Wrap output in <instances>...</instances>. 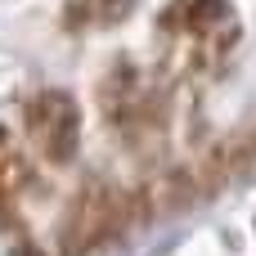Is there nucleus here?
Segmentation results:
<instances>
[{"label": "nucleus", "instance_id": "1", "mask_svg": "<svg viewBox=\"0 0 256 256\" xmlns=\"http://www.w3.org/2000/svg\"><path fill=\"white\" fill-rule=\"evenodd\" d=\"M158 22L166 36H184L212 58H225L243 36L234 0H166Z\"/></svg>", "mask_w": 256, "mask_h": 256}, {"label": "nucleus", "instance_id": "2", "mask_svg": "<svg viewBox=\"0 0 256 256\" xmlns=\"http://www.w3.org/2000/svg\"><path fill=\"white\" fill-rule=\"evenodd\" d=\"M22 126L45 162H72L81 153V108L68 90H36L22 104Z\"/></svg>", "mask_w": 256, "mask_h": 256}, {"label": "nucleus", "instance_id": "3", "mask_svg": "<svg viewBox=\"0 0 256 256\" xmlns=\"http://www.w3.org/2000/svg\"><path fill=\"white\" fill-rule=\"evenodd\" d=\"M130 9L135 0H63L68 27H117Z\"/></svg>", "mask_w": 256, "mask_h": 256}, {"label": "nucleus", "instance_id": "4", "mask_svg": "<svg viewBox=\"0 0 256 256\" xmlns=\"http://www.w3.org/2000/svg\"><path fill=\"white\" fill-rule=\"evenodd\" d=\"M18 256H40V252H32V248H22V252H18Z\"/></svg>", "mask_w": 256, "mask_h": 256}]
</instances>
